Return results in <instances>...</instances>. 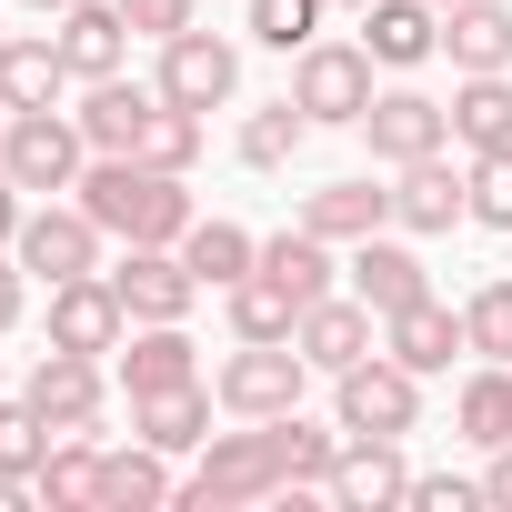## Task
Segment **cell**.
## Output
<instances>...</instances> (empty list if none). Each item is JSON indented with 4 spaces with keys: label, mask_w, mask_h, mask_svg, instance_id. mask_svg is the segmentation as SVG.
<instances>
[{
    "label": "cell",
    "mask_w": 512,
    "mask_h": 512,
    "mask_svg": "<svg viewBox=\"0 0 512 512\" xmlns=\"http://www.w3.org/2000/svg\"><path fill=\"white\" fill-rule=\"evenodd\" d=\"M81 211H91L101 231H121V241H181V231L201 221L191 191H181V171H151L141 151H91Z\"/></svg>",
    "instance_id": "cell-1"
},
{
    "label": "cell",
    "mask_w": 512,
    "mask_h": 512,
    "mask_svg": "<svg viewBox=\"0 0 512 512\" xmlns=\"http://www.w3.org/2000/svg\"><path fill=\"white\" fill-rule=\"evenodd\" d=\"M272 492H292L282 452H272V422L262 432H211L191 482H181V502H201V512H241V502H272Z\"/></svg>",
    "instance_id": "cell-2"
},
{
    "label": "cell",
    "mask_w": 512,
    "mask_h": 512,
    "mask_svg": "<svg viewBox=\"0 0 512 512\" xmlns=\"http://www.w3.org/2000/svg\"><path fill=\"white\" fill-rule=\"evenodd\" d=\"M0 171H11L21 191H81L91 141H81L71 111H11V131H0Z\"/></svg>",
    "instance_id": "cell-3"
},
{
    "label": "cell",
    "mask_w": 512,
    "mask_h": 512,
    "mask_svg": "<svg viewBox=\"0 0 512 512\" xmlns=\"http://www.w3.org/2000/svg\"><path fill=\"white\" fill-rule=\"evenodd\" d=\"M292 101L312 111V131H362V111H372V51L362 41H312L292 61Z\"/></svg>",
    "instance_id": "cell-4"
},
{
    "label": "cell",
    "mask_w": 512,
    "mask_h": 512,
    "mask_svg": "<svg viewBox=\"0 0 512 512\" xmlns=\"http://www.w3.org/2000/svg\"><path fill=\"white\" fill-rule=\"evenodd\" d=\"M332 412H342V432H382V442H402V432L422 422V372H402L392 352H372V362L332 372Z\"/></svg>",
    "instance_id": "cell-5"
},
{
    "label": "cell",
    "mask_w": 512,
    "mask_h": 512,
    "mask_svg": "<svg viewBox=\"0 0 512 512\" xmlns=\"http://www.w3.org/2000/svg\"><path fill=\"white\" fill-rule=\"evenodd\" d=\"M302 382H312V362H302V342H231V362H221V412H241V422H272V412H292L302 402Z\"/></svg>",
    "instance_id": "cell-6"
},
{
    "label": "cell",
    "mask_w": 512,
    "mask_h": 512,
    "mask_svg": "<svg viewBox=\"0 0 512 512\" xmlns=\"http://www.w3.org/2000/svg\"><path fill=\"white\" fill-rule=\"evenodd\" d=\"M111 292H121L131 322H181L201 302V272L181 262V241H131L121 262H111Z\"/></svg>",
    "instance_id": "cell-7"
},
{
    "label": "cell",
    "mask_w": 512,
    "mask_h": 512,
    "mask_svg": "<svg viewBox=\"0 0 512 512\" xmlns=\"http://www.w3.org/2000/svg\"><path fill=\"white\" fill-rule=\"evenodd\" d=\"M231 91H241V51H231L221 31L191 21V31L161 41V101H181V111H221Z\"/></svg>",
    "instance_id": "cell-8"
},
{
    "label": "cell",
    "mask_w": 512,
    "mask_h": 512,
    "mask_svg": "<svg viewBox=\"0 0 512 512\" xmlns=\"http://www.w3.org/2000/svg\"><path fill=\"white\" fill-rule=\"evenodd\" d=\"M11 251H21V272H31V282H81V272H101V221H91L81 201H71V211L41 201V211L21 221Z\"/></svg>",
    "instance_id": "cell-9"
},
{
    "label": "cell",
    "mask_w": 512,
    "mask_h": 512,
    "mask_svg": "<svg viewBox=\"0 0 512 512\" xmlns=\"http://www.w3.org/2000/svg\"><path fill=\"white\" fill-rule=\"evenodd\" d=\"M362 141H372V161H432L442 141H452V101H432V91H372V111H362Z\"/></svg>",
    "instance_id": "cell-10"
},
{
    "label": "cell",
    "mask_w": 512,
    "mask_h": 512,
    "mask_svg": "<svg viewBox=\"0 0 512 512\" xmlns=\"http://www.w3.org/2000/svg\"><path fill=\"white\" fill-rule=\"evenodd\" d=\"M292 342H302V362H312V372H352V362H372V352H382V312H372L362 292H352V302H332V292H322V302H302Z\"/></svg>",
    "instance_id": "cell-11"
},
{
    "label": "cell",
    "mask_w": 512,
    "mask_h": 512,
    "mask_svg": "<svg viewBox=\"0 0 512 512\" xmlns=\"http://www.w3.org/2000/svg\"><path fill=\"white\" fill-rule=\"evenodd\" d=\"M101 402H111V382H101V352H41V372H31V412L51 422V432H91L101 422Z\"/></svg>",
    "instance_id": "cell-12"
},
{
    "label": "cell",
    "mask_w": 512,
    "mask_h": 512,
    "mask_svg": "<svg viewBox=\"0 0 512 512\" xmlns=\"http://www.w3.org/2000/svg\"><path fill=\"white\" fill-rule=\"evenodd\" d=\"M131 312L111 292V272H81V282H51V342L61 352H121Z\"/></svg>",
    "instance_id": "cell-13"
},
{
    "label": "cell",
    "mask_w": 512,
    "mask_h": 512,
    "mask_svg": "<svg viewBox=\"0 0 512 512\" xmlns=\"http://www.w3.org/2000/svg\"><path fill=\"white\" fill-rule=\"evenodd\" d=\"M382 352H392L402 372H422V382H432V372H452V352H472V332H462V312H452V302H432V292H422V302L382 312Z\"/></svg>",
    "instance_id": "cell-14"
},
{
    "label": "cell",
    "mask_w": 512,
    "mask_h": 512,
    "mask_svg": "<svg viewBox=\"0 0 512 512\" xmlns=\"http://www.w3.org/2000/svg\"><path fill=\"white\" fill-rule=\"evenodd\" d=\"M51 41H61L71 81H121V61H131V21H121V0H71Z\"/></svg>",
    "instance_id": "cell-15"
},
{
    "label": "cell",
    "mask_w": 512,
    "mask_h": 512,
    "mask_svg": "<svg viewBox=\"0 0 512 512\" xmlns=\"http://www.w3.org/2000/svg\"><path fill=\"white\" fill-rule=\"evenodd\" d=\"M392 221H402V231H452V221H472V171H452L442 151H432V161H402Z\"/></svg>",
    "instance_id": "cell-16"
},
{
    "label": "cell",
    "mask_w": 512,
    "mask_h": 512,
    "mask_svg": "<svg viewBox=\"0 0 512 512\" xmlns=\"http://www.w3.org/2000/svg\"><path fill=\"white\" fill-rule=\"evenodd\" d=\"M332 502H352V512L412 502V462H402V442H382V432H352V442H342V462H332Z\"/></svg>",
    "instance_id": "cell-17"
},
{
    "label": "cell",
    "mask_w": 512,
    "mask_h": 512,
    "mask_svg": "<svg viewBox=\"0 0 512 512\" xmlns=\"http://www.w3.org/2000/svg\"><path fill=\"white\" fill-rule=\"evenodd\" d=\"M171 382H201L191 332H181V322H131V332H121V392L141 402V392H171Z\"/></svg>",
    "instance_id": "cell-18"
},
{
    "label": "cell",
    "mask_w": 512,
    "mask_h": 512,
    "mask_svg": "<svg viewBox=\"0 0 512 512\" xmlns=\"http://www.w3.org/2000/svg\"><path fill=\"white\" fill-rule=\"evenodd\" d=\"M362 51L382 71H412V61L442 51V11H432V0H372V11H362Z\"/></svg>",
    "instance_id": "cell-19"
},
{
    "label": "cell",
    "mask_w": 512,
    "mask_h": 512,
    "mask_svg": "<svg viewBox=\"0 0 512 512\" xmlns=\"http://www.w3.org/2000/svg\"><path fill=\"white\" fill-rule=\"evenodd\" d=\"M211 402H221V392H201V382L141 392V402H131V432H141L151 452H201V442H211Z\"/></svg>",
    "instance_id": "cell-20"
},
{
    "label": "cell",
    "mask_w": 512,
    "mask_h": 512,
    "mask_svg": "<svg viewBox=\"0 0 512 512\" xmlns=\"http://www.w3.org/2000/svg\"><path fill=\"white\" fill-rule=\"evenodd\" d=\"M101 472H111V452H101L91 432H61V442L41 452V472H31V492H41L51 512H101Z\"/></svg>",
    "instance_id": "cell-21"
},
{
    "label": "cell",
    "mask_w": 512,
    "mask_h": 512,
    "mask_svg": "<svg viewBox=\"0 0 512 512\" xmlns=\"http://www.w3.org/2000/svg\"><path fill=\"white\" fill-rule=\"evenodd\" d=\"M61 91H71L61 41L51 31H11V51H0V101H11V111H51Z\"/></svg>",
    "instance_id": "cell-22"
},
{
    "label": "cell",
    "mask_w": 512,
    "mask_h": 512,
    "mask_svg": "<svg viewBox=\"0 0 512 512\" xmlns=\"http://www.w3.org/2000/svg\"><path fill=\"white\" fill-rule=\"evenodd\" d=\"M352 292H362L372 312H402V302L432 292V272H422V251H412V241H382V231H372V241L352 251Z\"/></svg>",
    "instance_id": "cell-23"
},
{
    "label": "cell",
    "mask_w": 512,
    "mask_h": 512,
    "mask_svg": "<svg viewBox=\"0 0 512 512\" xmlns=\"http://www.w3.org/2000/svg\"><path fill=\"white\" fill-rule=\"evenodd\" d=\"M442 51H452V71H512V11L502 0H452Z\"/></svg>",
    "instance_id": "cell-24"
},
{
    "label": "cell",
    "mask_w": 512,
    "mask_h": 512,
    "mask_svg": "<svg viewBox=\"0 0 512 512\" xmlns=\"http://www.w3.org/2000/svg\"><path fill=\"white\" fill-rule=\"evenodd\" d=\"M151 101H161V81H151V91H141V81H91V101H81L71 121H81V141H91V151H141Z\"/></svg>",
    "instance_id": "cell-25"
},
{
    "label": "cell",
    "mask_w": 512,
    "mask_h": 512,
    "mask_svg": "<svg viewBox=\"0 0 512 512\" xmlns=\"http://www.w3.org/2000/svg\"><path fill=\"white\" fill-rule=\"evenodd\" d=\"M452 141H462V151H512V71H462V91H452Z\"/></svg>",
    "instance_id": "cell-26"
},
{
    "label": "cell",
    "mask_w": 512,
    "mask_h": 512,
    "mask_svg": "<svg viewBox=\"0 0 512 512\" xmlns=\"http://www.w3.org/2000/svg\"><path fill=\"white\" fill-rule=\"evenodd\" d=\"M342 442H352V432H322V422H302V402H292V412H272V452H282V482H292V492H332V462H342Z\"/></svg>",
    "instance_id": "cell-27"
},
{
    "label": "cell",
    "mask_w": 512,
    "mask_h": 512,
    "mask_svg": "<svg viewBox=\"0 0 512 512\" xmlns=\"http://www.w3.org/2000/svg\"><path fill=\"white\" fill-rule=\"evenodd\" d=\"M181 262L201 272V292H231L241 272H262V241H251L241 221H191L181 231Z\"/></svg>",
    "instance_id": "cell-28"
},
{
    "label": "cell",
    "mask_w": 512,
    "mask_h": 512,
    "mask_svg": "<svg viewBox=\"0 0 512 512\" xmlns=\"http://www.w3.org/2000/svg\"><path fill=\"white\" fill-rule=\"evenodd\" d=\"M302 221H312L322 241H372V231L392 221V191H372V181H322V191L302 201Z\"/></svg>",
    "instance_id": "cell-29"
},
{
    "label": "cell",
    "mask_w": 512,
    "mask_h": 512,
    "mask_svg": "<svg viewBox=\"0 0 512 512\" xmlns=\"http://www.w3.org/2000/svg\"><path fill=\"white\" fill-rule=\"evenodd\" d=\"M181 482H171V452H151L141 432H131V452H111V472H101V512H151V502H171Z\"/></svg>",
    "instance_id": "cell-30"
},
{
    "label": "cell",
    "mask_w": 512,
    "mask_h": 512,
    "mask_svg": "<svg viewBox=\"0 0 512 512\" xmlns=\"http://www.w3.org/2000/svg\"><path fill=\"white\" fill-rule=\"evenodd\" d=\"M452 432H462V442H482V452H502V442H512V362H482V372L462 382Z\"/></svg>",
    "instance_id": "cell-31"
},
{
    "label": "cell",
    "mask_w": 512,
    "mask_h": 512,
    "mask_svg": "<svg viewBox=\"0 0 512 512\" xmlns=\"http://www.w3.org/2000/svg\"><path fill=\"white\" fill-rule=\"evenodd\" d=\"M262 272H272L292 302H322V292H332V241H322L312 221H302V231H272V241H262Z\"/></svg>",
    "instance_id": "cell-32"
},
{
    "label": "cell",
    "mask_w": 512,
    "mask_h": 512,
    "mask_svg": "<svg viewBox=\"0 0 512 512\" xmlns=\"http://www.w3.org/2000/svg\"><path fill=\"white\" fill-rule=\"evenodd\" d=\"M221 302H231V342H292V322H302V302L272 272H241Z\"/></svg>",
    "instance_id": "cell-33"
},
{
    "label": "cell",
    "mask_w": 512,
    "mask_h": 512,
    "mask_svg": "<svg viewBox=\"0 0 512 512\" xmlns=\"http://www.w3.org/2000/svg\"><path fill=\"white\" fill-rule=\"evenodd\" d=\"M302 141H312V111H302L292 91H282V101H262V111L241 121V161H251V171H282Z\"/></svg>",
    "instance_id": "cell-34"
},
{
    "label": "cell",
    "mask_w": 512,
    "mask_h": 512,
    "mask_svg": "<svg viewBox=\"0 0 512 512\" xmlns=\"http://www.w3.org/2000/svg\"><path fill=\"white\" fill-rule=\"evenodd\" d=\"M141 161H151V171H191V161H201V111L151 101V121H141Z\"/></svg>",
    "instance_id": "cell-35"
},
{
    "label": "cell",
    "mask_w": 512,
    "mask_h": 512,
    "mask_svg": "<svg viewBox=\"0 0 512 512\" xmlns=\"http://www.w3.org/2000/svg\"><path fill=\"white\" fill-rule=\"evenodd\" d=\"M322 11H332V0H251V41L312 51V41H322Z\"/></svg>",
    "instance_id": "cell-36"
},
{
    "label": "cell",
    "mask_w": 512,
    "mask_h": 512,
    "mask_svg": "<svg viewBox=\"0 0 512 512\" xmlns=\"http://www.w3.org/2000/svg\"><path fill=\"white\" fill-rule=\"evenodd\" d=\"M51 442H61V432H51V422L31 412V392H21V402H0V472H21V482H31Z\"/></svg>",
    "instance_id": "cell-37"
},
{
    "label": "cell",
    "mask_w": 512,
    "mask_h": 512,
    "mask_svg": "<svg viewBox=\"0 0 512 512\" xmlns=\"http://www.w3.org/2000/svg\"><path fill=\"white\" fill-rule=\"evenodd\" d=\"M462 332H472L482 362H512V282H482V292L462 302Z\"/></svg>",
    "instance_id": "cell-38"
},
{
    "label": "cell",
    "mask_w": 512,
    "mask_h": 512,
    "mask_svg": "<svg viewBox=\"0 0 512 512\" xmlns=\"http://www.w3.org/2000/svg\"><path fill=\"white\" fill-rule=\"evenodd\" d=\"M472 221L512 231V151H472Z\"/></svg>",
    "instance_id": "cell-39"
},
{
    "label": "cell",
    "mask_w": 512,
    "mask_h": 512,
    "mask_svg": "<svg viewBox=\"0 0 512 512\" xmlns=\"http://www.w3.org/2000/svg\"><path fill=\"white\" fill-rule=\"evenodd\" d=\"M121 21L141 41H171V31H191V0H121Z\"/></svg>",
    "instance_id": "cell-40"
},
{
    "label": "cell",
    "mask_w": 512,
    "mask_h": 512,
    "mask_svg": "<svg viewBox=\"0 0 512 512\" xmlns=\"http://www.w3.org/2000/svg\"><path fill=\"white\" fill-rule=\"evenodd\" d=\"M412 502H422V512H472V502H482V482H452V472H412Z\"/></svg>",
    "instance_id": "cell-41"
},
{
    "label": "cell",
    "mask_w": 512,
    "mask_h": 512,
    "mask_svg": "<svg viewBox=\"0 0 512 512\" xmlns=\"http://www.w3.org/2000/svg\"><path fill=\"white\" fill-rule=\"evenodd\" d=\"M21 322V251H0V332Z\"/></svg>",
    "instance_id": "cell-42"
},
{
    "label": "cell",
    "mask_w": 512,
    "mask_h": 512,
    "mask_svg": "<svg viewBox=\"0 0 512 512\" xmlns=\"http://www.w3.org/2000/svg\"><path fill=\"white\" fill-rule=\"evenodd\" d=\"M482 502H492V512H512V442L492 452V472H482Z\"/></svg>",
    "instance_id": "cell-43"
},
{
    "label": "cell",
    "mask_w": 512,
    "mask_h": 512,
    "mask_svg": "<svg viewBox=\"0 0 512 512\" xmlns=\"http://www.w3.org/2000/svg\"><path fill=\"white\" fill-rule=\"evenodd\" d=\"M21 221H31V211H21V181H11V171H0V251H11V241H21Z\"/></svg>",
    "instance_id": "cell-44"
},
{
    "label": "cell",
    "mask_w": 512,
    "mask_h": 512,
    "mask_svg": "<svg viewBox=\"0 0 512 512\" xmlns=\"http://www.w3.org/2000/svg\"><path fill=\"white\" fill-rule=\"evenodd\" d=\"M21 11H41V21H61V11H71V0H21Z\"/></svg>",
    "instance_id": "cell-45"
},
{
    "label": "cell",
    "mask_w": 512,
    "mask_h": 512,
    "mask_svg": "<svg viewBox=\"0 0 512 512\" xmlns=\"http://www.w3.org/2000/svg\"><path fill=\"white\" fill-rule=\"evenodd\" d=\"M332 11H372V0H332Z\"/></svg>",
    "instance_id": "cell-46"
},
{
    "label": "cell",
    "mask_w": 512,
    "mask_h": 512,
    "mask_svg": "<svg viewBox=\"0 0 512 512\" xmlns=\"http://www.w3.org/2000/svg\"><path fill=\"white\" fill-rule=\"evenodd\" d=\"M0 131H11V101H0Z\"/></svg>",
    "instance_id": "cell-47"
},
{
    "label": "cell",
    "mask_w": 512,
    "mask_h": 512,
    "mask_svg": "<svg viewBox=\"0 0 512 512\" xmlns=\"http://www.w3.org/2000/svg\"><path fill=\"white\" fill-rule=\"evenodd\" d=\"M0 51H11V31H0Z\"/></svg>",
    "instance_id": "cell-48"
},
{
    "label": "cell",
    "mask_w": 512,
    "mask_h": 512,
    "mask_svg": "<svg viewBox=\"0 0 512 512\" xmlns=\"http://www.w3.org/2000/svg\"><path fill=\"white\" fill-rule=\"evenodd\" d=\"M432 11H452V0H432Z\"/></svg>",
    "instance_id": "cell-49"
}]
</instances>
